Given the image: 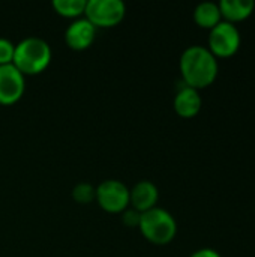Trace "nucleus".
<instances>
[{
  "instance_id": "nucleus-1",
  "label": "nucleus",
  "mask_w": 255,
  "mask_h": 257,
  "mask_svg": "<svg viewBox=\"0 0 255 257\" xmlns=\"http://www.w3.org/2000/svg\"><path fill=\"white\" fill-rule=\"evenodd\" d=\"M179 66L182 81L197 90L210 86L216 80L219 71L218 59L203 45H191L185 48Z\"/></svg>"
},
{
  "instance_id": "nucleus-2",
  "label": "nucleus",
  "mask_w": 255,
  "mask_h": 257,
  "mask_svg": "<svg viewBox=\"0 0 255 257\" xmlns=\"http://www.w3.org/2000/svg\"><path fill=\"white\" fill-rule=\"evenodd\" d=\"M51 56V47L45 39L38 36H27L15 44L12 63L24 75H35L42 72L50 65Z\"/></svg>"
},
{
  "instance_id": "nucleus-3",
  "label": "nucleus",
  "mask_w": 255,
  "mask_h": 257,
  "mask_svg": "<svg viewBox=\"0 0 255 257\" xmlns=\"http://www.w3.org/2000/svg\"><path fill=\"white\" fill-rule=\"evenodd\" d=\"M138 229L147 241L158 245H165L174 239L177 233V223L167 209L155 206L146 212H141Z\"/></svg>"
},
{
  "instance_id": "nucleus-4",
  "label": "nucleus",
  "mask_w": 255,
  "mask_h": 257,
  "mask_svg": "<svg viewBox=\"0 0 255 257\" xmlns=\"http://www.w3.org/2000/svg\"><path fill=\"white\" fill-rule=\"evenodd\" d=\"M242 44V36L236 24L228 21H221L209 33V50L218 57H231L234 56Z\"/></svg>"
},
{
  "instance_id": "nucleus-5",
  "label": "nucleus",
  "mask_w": 255,
  "mask_h": 257,
  "mask_svg": "<svg viewBox=\"0 0 255 257\" xmlns=\"http://www.w3.org/2000/svg\"><path fill=\"white\" fill-rule=\"evenodd\" d=\"M84 14L95 27H113L123 20L126 5L122 0H87Z\"/></svg>"
},
{
  "instance_id": "nucleus-6",
  "label": "nucleus",
  "mask_w": 255,
  "mask_h": 257,
  "mask_svg": "<svg viewBox=\"0 0 255 257\" xmlns=\"http://www.w3.org/2000/svg\"><path fill=\"white\" fill-rule=\"evenodd\" d=\"M99 206L108 212H122L129 206V188L119 179H105L96 187Z\"/></svg>"
},
{
  "instance_id": "nucleus-7",
  "label": "nucleus",
  "mask_w": 255,
  "mask_h": 257,
  "mask_svg": "<svg viewBox=\"0 0 255 257\" xmlns=\"http://www.w3.org/2000/svg\"><path fill=\"white\" fill-rule=\"evenodd\" d=\"M26 90V75L14 65H0V104L17 102Z\"/></svg>"
},
{
  "instance_id": "nucleus-8",
  "label": "nucleus",
  "mask_w": 255,
  "mask_h": 257,
  "mask_svg": "<svg viewBox=\"0 0 255 257\" xmlns=\"http://www.w3.org/2000/svg\"><path fill=\"white\" fill-rule=\"evenodd\" d=\"M96 36V27L84 17L74 20L65 30V41L72 50H86Z\"/></svg>"
},
{
  "instance_id": "nucleus-9",
  "label": "nucleus",
  "mask_w": 255,
  "mask_h": 257,
  "mask_svg": "<svg viewBox=\"0 0 255 257\" xmlns=\"http://www.w3.org/2000/svg\"><path fill=\"white\" fill-rule=\"evenodd\" d=\"M159 199V190L158 187L147 179L138 181L131 190H129V205L137 209L138 212H146L156 206Z\"/></svg>"
},
{
  "instance_id": "nucleus-10",
  "label": "nucleus",
  "mask_w": 255,
  "mask_h": 257,
  "mask_svg": "<svg viewBox=\"0 0 255 257\" xmlns=\"http://www.w3.org/2000/svg\"><path fill=\"white\" fill-rule=\"evenodd\" d=\"M174 110L182 117H194L200 113L203 101L200 96V92L194 87L186 86L182 81V86L177 89L174 96Z\"/></svg>"
},
{
  "instance_id": "nucleus-11",
  "label": "nucleus",
  "mask_w": 255,
  "mask_h": 257,
  "mask_svg": "<svg viewBox=\"0 0 255 257\" xmlns=\"http://www.w3.org/2000/svg\"><path fill=\"white\" fill-rule=\"evenodd\" d=\"M218 6L222 20L236 24L251 17V14L254 12L255 2L254 0H221Z\"/></svg>"
},
{
  "instance_id": "nucleus-12",
  "label": "nucleus",
  "mask_w": 255,
  "mask_h": 257,
  "mask_svg": "<svg viewBox=\"0 0 255 257\" xmlns=\"http://www.w3.org/2000/svg\"><path fill=\"white\" fill-rule=\"evenodd\" d=\"M194 21L203 29H213L222 21L221 11L215 2H201L194 9Z\"/></svg>"
},
{
  "instance_id": "nucleus-13",
  "label": "nucleus",
  "mask_w": 255,
  "mask_h": 257,
  "mask_svg": "<svg viewBox=\"0 0 255 257\" xmlns=\"http://www.w3.org/2000/svg\"><path fill=\"white\" fill-rule=\"evenodd\" d=\"M87 0H54L53 6L57 11V14L68 17V18H77L86 11Z\"/></svg>"
},
{
  "instance_id": "nucleus-14",
  "label": "nucleus",
  "mask_w": 255,
  "mask_h": 257,
  "mask_svg": "<svg viewBox=\"0 0 255 257\" xmlns=\"http://www.w3.org/2000/svg\"><path fill=\"white\" fill-rule=\"evenodd\" d=\"M96 196V188L89 182H80L72 188V197L78 203H90Z\"/></svg>"
},
{
  "instance_id": "nucleus-15",
  "label": "nucleus",
  "mask_w": 255,
  "mask_h": 257,
  "mask_svg": "<svg viewBox=\"0 0 255 257\" xmlns=\"http://www.w3.org/2000/svg\"><path fill=\"white\" fill-rule=\"evenodd\" d=\"M14 51H15V44L9 38L0 36V65L12 63Z\"/></svg>"
},
{
  "instance_id": "nucleus-16",
  "label": "nucleus",
  "mask_w": 255,
  "mask_h": 257,
  "mask_svg": "<svg viewBox=\"0 0 255 257\" xmlns=\"http://www.w3.org/2000/svg\"><path fill=\"white\" fill-rule=\"evenodd\" d=\"M140 217L141 212H138L134 208H126L125 211H122V223L128 227H134L140 224Z\"/></svg>"
},
{
  "instance_id": "nucleus-17",
  "label": "nucleus",
  "mask_w": 255,
  "mask_h": 257,
  "mask_svg": "<svg viewBox=\"0 0 255 257\" xmlns=\"http://www.w3.org/2000/svg\"><path fill=\"white\" fill-rule=\"evenodd\" d=\"M191 257H221V254L213 248H200V250H195Z\"/></svg>"
}]
</instances>
